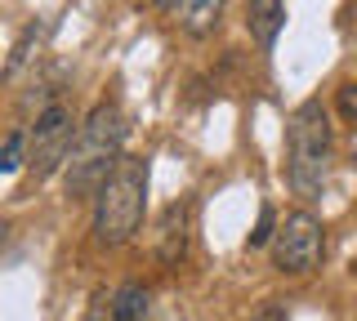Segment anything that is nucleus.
<instances>
[{
  "label": "nucleus",
  "instance_id": "20e7f679",
  "mask_svg": "<svg viewBox=\"0 0 357 321\" xmlns=\"http://www.w3.org/2000/svg\"><path fill=\"white\" fill-rule=\"evenodd\" d=\"M321 246H326L321 219L308 214V210H295V214H286V224L273 237V263L290 276H304L321 263Z\"/></svg>",
  "mask_w": 357,
  "mask_h": 321
},
{
  "label": "nucleus",
  "instance_id": "2eb2a0df",
  "mask_svg": "<svg viewBox=\"0 0 357 321\" xmlns=\"http://www.w3.org/2000/svg\"><path fill=\"white\" fill-rule=\"evenodd\" d=\"M152 5H156V9H178L183 0H152Z\"/></svg>",
  "mask_w": 357,
  "mask_h": 321
},
{
  "label": "nucleus",
  "instance_id": "0eeeda50",
  "mask_svg": "<svg viewBox=\"0 0 357 321\" xmlns=\"http://www.w3.org/2000/svg\"><path fill=\"white\" fill-rule=\"evenodd\" d=\"M223 9H228V0H183L178 5V23H183L188 36H210L223 23Z\"/></svg>",
  "mask_w": 357,
  "mask_h": 321
},
{
  "label": "nucleus",
  "instance_id": "9b49d317",
  "mask_svg": "<svg viewBox=\"0 0 357 321\" xmlns=\"http://www.w3.org/2000/svg\"><path fill=\"white\" fill-rule=\"evenodd\" d=\"M85 321H116L112 299H107V295H94V299H89V308H85Z\"/></svg>",
  "mask_w": 357,
  "mask_h": 321
},
{
  "label": "nucleus",
  "instance_id": "f257e3e1",
  "mask_svg": "<svg viewBox=\"0 0 357 321\" xmlns=\"http://www.w3.org/2000/svg\"><path fill=\"white\" fill-rule=\"evenodd\" d=\"M126 143V120H121L116 103H98L94 112L81 120L72 143V157H67L63 174H67V196H98V187L107 183V174L116 170V161Z\"/></svg>",
  "mask_w": 357,
  "mask_h": 321
},
{
  "label": "nucleus",
  "instance_id": "ddd939ff",
  "mask_svg": "<svg viewBox=\"0 0 357 321\" xmlns=\"http://www.w3.org/2000/svg\"><path fill=\"white\" fill-rule=\"evenodd\" d=\"M340 112L357 125V85H340Z\"/></svg>",
  "mask_w": 357,
  "mask_h": 321
},
{
  "label": "nucleus",
  "instance_id": "f8f14e48",
  "mask_svg": "<svg viewBox=\"0 0 357 321\" xmlns=\"http://www.w3.org/2000/svg\"><path fill=\"white\" fill-rule=\"evenodd\" d=\"M277 232H273V210H259V224H255V232H250V246H268V241H273Z\"/></svg>",
  "mask_w": 357,
  "mask_h": 321
},
{
  "label": "nucleus",
  "instance_id": "4468645a",
  "mask_svg": "<svg viewBox=\"0 0 357 321\" xmlns=\"http://www.w3.org/2000/svg\"><path fill=\"white\" fill-rule=\"evenodd\" d=\"M250 321H286V308H282V304H264Z\"/></svg>",
  "mask_w": 357,
  "mask_h": 321
},
{
  "label": "nucleus",
  "instance_id": "1a4fd4ad",
  "mask_svg": "<svg viewBox=\"0 0 357 321\" xmlns=\"http://www.w3.org/2000/svg\"><path fill=\"white\" fill-rule=\"evenodd\" d=\"M112 308H116V321H143L148 317V290L143 285H121L116 295H112Z\"/></svg>",
  "mask_w": 357,
  "mask_h": 321
},
{
  "label": "nucleus",
  "instance_id": "423d86ee",
  "mask_svg": "<svg viewBox=\"0 0 357 321\" xmlns=\"http://www.w3.org/2000/svg\"><path fill=\"white\" fill-rule=\"evenodd\" d=\"M282 23H286V5L282 0H250V5H245V27H250V36L259 40L264 49L277 45Z\"/></svg>",
  "mask_w": 357,
  "mask_h": 321
},
{
  "label": "nucleus",
  "instance_id": "6e6552de",
  "mask_svg": "<svg viewBox=\"0 0 357 321\" xmlns=\"http://www.w3.org/2000/svg\"><path fill=\"white\" fill-rule=\"evenodd\" d=\"M183 246H188V205H170L161 219V246H156V254H161V263H178Z\"/></svg>",
  "mask_w": 357,
  "mask_h": 321
},
{
  "label": "nucleus",
  "instance_id": "7ed1b4c3",
  "mask_svg": "<svg viewBox=\"0 0 357 321\" xmlns=\"http://www.w3.org/2000/svg\"><path fill=\"white\" fill-rule=\"evenodd\" d=\"M286 152H290V187L299 196H321L326 187V170H331V116L321 107V98L295 107L286 130Z\"/></svg>",
  "mask_w": 357,
  "mask_h": 321
},
{
  "label": "nucleus",
  "instance_id": "39448f33",
  "mask_svg": "<svg viewBox=\"0 0 357 321\" xmlns=\"http://www.w3.org/2000/svg\"><path fill=\"white\" fill-rule=\"evenodd\" d=\"M76 120L67 103H45L36 116V130H31V174L36 179H50L59 165H67L72 157V143H76Z\"/></svg>",
  "mask_w": 357,
  "mask_h": 321
},
{
  "label": "nucleus",
  "instance_id": "f03ea898",
  "mask_svg": "<svg viewBox=\"0 0 357 321\" xmlns=\"http://www.w3.org/2000/svg\"><path fill=\"white\" fill-rule=\"evenodd\" d=\"M143 210H148V161L121 157L94 196V237L103 246H126L143 224Z\"/></svg>",
  "mask_w": 357,
  "mask_h": 321
},
{
  "label": "nucleus",
  "instance_id": "9d476101",
  "mask_svg": "<svg viewBox=\"0 0 357 321\" xmlns=\"http://www.w3.org/2000/svg\"><path fill=\"white\" fill-rule=\"evenodd\" d=\"M22 143H27V134H22V130H14V134L5 139V152H0V170H18V165H22Z\"/></svg>",
  "mask_w": 357,
  "mask_h": 321
}]
</instances>
